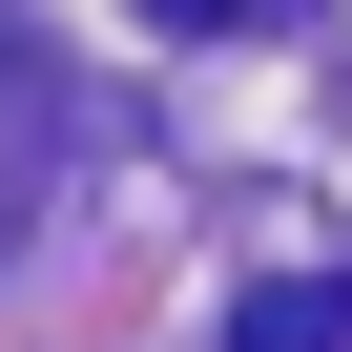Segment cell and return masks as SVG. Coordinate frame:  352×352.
<instances>
[{"label": "cell", "mask_w": 352, "mask_h": 352, "mask_svg": "<svg viewBox=\"0 0 352 352\" xmlns=\"http://www.w3.org/2000/svg\"><path fill=\"white\" fill-rule=\"evenodd\" d=\"M145 21H166V42H228V21H270V0H145Z\"/></svg>", "instance_id": "7a4b0ae2"}, {"label": "cell", "mask_w": 352, "mask_h": 352, "mask_svg": "<svg viewBox=\"0 0 352 352\" xmlns=\"http://www.w3.org/2000/svg\"><path fill=\"white\" fill-rule=\"evenodd\" d=\"M228 352H352V290H331V270H270V290L228 311Z\"/></svg>", "instance_id": "6da1fadb"}]
</instances>
